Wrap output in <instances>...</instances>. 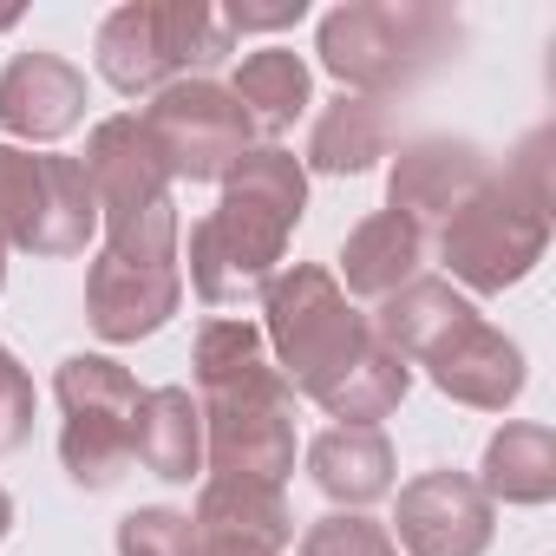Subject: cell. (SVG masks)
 Wrapping results in <instances>:
<instances>
[{
    "label": "cell",
    "instance_id": "cell-21",
    "mask_svg": "<svg viewBox=\"0 0 556 556\" xmlns=\"http://www.w3.org/2000/svg\"><path fill=\"white\" fill-rule=\"evenodd\" d=\"M374 157H387V112L374 99H334L308 138V164L315 170H334V177H354L367 170Z\"/></svg>",
    "mask_w": 556,
    "mask_h": 556
},
{
    "label": "cell",
    "instance_id": "cell-7",
    "mask_svg": "<svg viewBox=\"0 0 556 556\" xmlns=\"http://www.w3.org/2000/svg\"><path fill=\"white\" fill-rule=\"evenodd\" d=\"M223 53H229V27H216L203 0H138L99 27V73L118 92H157L164 79L190 66H216Z\"/></svg>",
    "mask_w": 556,
    "mask_h": 556
},
{
    "label": "cell",
    "instance_id": "cell-18",
    "mask_svg": "<svg viewBox=\"0 0 556 556\" xmlns=\"http://www.w3.org/2000/svg\"><path fill=\"white\" fill-rule=\"evenodd\" d=\"M131 452L144 458V471L184 484L197 465H203V413L184 387H157L138 400V419H131Z\"/></svg>",
    "mask_w": 556,
    "mask_h": 556
},
{
    "label": "cell",
    "instance_id": "cell-4",
    "mask_svg": "<svg viewBox=\"0 0 556 556\" xmlns=\"http://www.w3.org/2000/svg\"><path fill=\"white\" fill-rule=\"evenodd\" d=\"M374 334L400 354V361H426L432 380L484 413H504L523 387V354L478 321V308L465 295H452V282H413L400 295H387V315L374 321Z\"/></svg>",
    "mask_w": 556,
    "mask_h": 556
},
{
    "label": "cell",
    "instance_id": "cell-23",
    "mask_svg": "<svg viewBox=\"0 0 556 556\" xmlns=\"http://www.w3.org/2000/svg\"><path fill=\"white\" fill-rule=\"evenodd\" d=\"M40 203V157L0 144V282H8V249H27Z\"/></svg>",
    "mask_w": 556,
    "mask_h": 556
},
{
    "label": "cell",
    "instance_id": "cell-2",
    "mask_svg": "<svg viewBox=\"0 0 556 556\" xmlns=\"http://www.w3.org/2000/svg\"><path fill=\"white\" fill-rule=\"evenodd\" d=\"M197 387H203V445L223 478L282 484L295 471V387L268 367L262 334L249 321H210L197 334Z\"/></svg>",
    "mask_w": 556,
    "mask_h": 556
},
{
    "label": "cell",
    "instance_id": "cell-31",
    "mask_svg": "<svg viewBox=\"0 0 556 556\" xmlns=\"http://www.w3.org/2000/svg\"><path fill=\"white\" fill-rule=\"evenodd\" d=\"M387 556H400V549H387Z\"/></svg>",
    "mask_w": 556,
    "mask_h": 556
},
{
    "label": "cell",
    "instance_id": "cell-24",
    "mask_svg": "<svg viewBox=\"0 0 556 556\" xmlns=\"http://www.w3.org/2000/svg\"><path fill=\"white\" fill-rule=\"evenodd\" d=\"M118 556H197V530L177 510H131L118 523Z\"/></svg>",
    "mask_w": 556,
    "mask_h": 556
},
{
    "label": "cell",
    "instance_id": "cell-19",
    "mask_svg": "<svg viewBox=\"0 0 556 556\" xmlns=\"http://www.w3.org/2000/svg\"><path fill=\"white\" fill-rule=\"evenodd\" d=\"M419 255H426V229L406 223V216H393V210H380V216H367V223L348 236L341 268H348V289H354V295L387 302V295H400V289L413 282Z\"/></svg>",
    "mask_w": 556,
    "mask_h": 556
},
{
    "label": "cell",
    "instance_id": "cell-28",
    "mask_svg": "<svg viewBox=\"0 0 556 556\" xmlns=\"http://www.w3.org/2000/svg\"><path fill=\"white\" fill-rule=\"evenodd\" d=\"M197 556H282V549H262V543H229V536H197Z\"/></svg>",
    "mask_w": 556,
    "mask_h": 556
},
{
    "label": "cell",
    "instance_id": "cell-30",
    "mask_svg": "<svg viewBox=\"0 0 556 556\" xmlns=\"http://www.w3.org/2000/svg\"><path fill=\"white\" fill-rule=\"evenodd\" d=\"M0 27H14V14H0Z\"/></svg>",
    "mask_w": 556,
    "mask_h": 556
},
{
    "label": "cell",
    "instance_id": "cell-13",
    "mask_svg": "<svg viewBox=\"0 0 556 556\" xmlns=\"http://www.w3.org/2000/svg\"><path fill=\"white\" fill-rule=\"evenodd\" d=\"M86 177L99 190V210H144V203H164L170 197V170L157 164L151 138L138 131V118H105L86 144Z\"/></svg>",
    "mask_w": 556,
    "mask_h": 556
},
{
    "label": "cell",
    "instance_id": "cell-11",
    "mask_svg": "<svg viewBox=\"0 0 556 556\" xmlns=\"http://www.w3.org/2000/svg\"><path fill=\"white\" fill-rule=\"evenodd\" d=\"M400 543L413 556H484L491 497L458 471H426L400 491Z\"/></svg>",
    "mask_w": 556,
    "mask_h": 556
},
{
    "label": "cell",
    "instance_id": "cell-1",
    "mask_svg": "<svg viewBox=\"0 0 556 556\" xmlns=\"http://www.w3.org/2000/svg\"><path fill=\"white\" fill-rule=\"evenodd\" d=\"M268 341L289 367V387L321 400L348 426H374L406 400V361L361 321L328 268H295L268 282Z\"/></svg>",
    "mask_w": 556,
    "mask_h": 556
},
{
    "label": "cell",
    "instance_id": "cell-20",
    "mask_svg": "<svg viewBox=\"0 0 556 556\" xmlns=\"http://www.w3.org/2000/svg\"><path fill=\"white\" fill-rule=\"evenodd\" d=\"M484 497L504 504H543L556 497V432L549 426H504L484 452Z\"/></svg>",
    "mask_w": 556,
    "mask_h": 556
},
{
    "label": "cell",
    "instance_id": "cell-14",
    "mask_svg": "<svg viewBox=\"0 0 556 556\" xmlns=\"http://www.w3.org/2000/svg\"><path fill=\"white\" fill-rule=\"evenodd\" d=\"M484 184V157L471 144H413L393 164V216L406 223H445L471 190Z\"/></svg>",
    "mask_w": 556,
    "mask_h": 556
},
{
    "label": "cell",
    "instance_id": "cell-9",
    "mask_svg": "<svg viewBox=\"0 0 556 556\" xmlns=\"http://www.w3.org/2000/svg\"><path fill=\"white\" fill-rule=\"evenodd\" d=\"M138 131L151 138V151H157V164H164L170 177L210 184V177H229V170L242 164L255 125H249V112L236 105V92H223V86H210V79H177V86H164V92L144 105Z\"/></svg>",
    "mask_w": 556,
    "mask_h": 556
},
{
    "label": "cell",
    "instance_id": "cell-3",
    "mask_svg": "<svg viewBox=\"0 0 556 556\" xmlns=\"http://www.w3.org/2000/svg\"><path fill=\"white\" fill-rule=\"evenodd\" d=\"M308 177L289 151H242V164L223 177V203L190 229V282L203 302L236 308L268 295L275 262L289 249V229L302 223Z\"/></svg>",
    "mask_w": 556,
    "mask_h": 556
},
{
    "label": "cell",
    "instance_id": "cell-26",
    "mask_svg": "<svg viewBox=\"0 0 556 556\" xmlns=\"http://www.w3.org/2000/svg\"><path fill=\"white\" fill-rule=\"evenodd\" d=\"M34 426V380L21 374V361L0 348V452H14Z\"/></svg>",
    "mask_w": 556,
    "mask_h": 556
},
{
    "label": "cell",
    "instance_id": "cell-17",
    "mask_svg": "<svg viewBox=\"0 0 556 556\" xmlns=\"http://www.w3.org/2000/svg\"><path fill=\"white\" fill-rule=\"evenodd\" d=\"M99 223V190L79 157H40V203H34V255H79Z\"/></svg>",
    "mask_w": 556,
    "mask_h": 556
},
{
    "label": "cell",
    "instance_id": "cell-25",
    "mask_svg": "<svg viewBox=\"0 0 556 556\" xmlns=\"http://www.w3.org/2000/svg\"><path fill=\"white\" fill-rule=\"evenodd\" d=\"M387 530L367 523V517H321L302 543V556H387Z\"/></svg>",
    "mask_w": 556,
    "mask_h": 556
},
{
    "label": "cell",
    "instance_id": "cell-29",
    "mask_svg": "<svg viewBox=\"0 0 556 556\" xmlns=\"http://www.w3.org/2000/svg\"><path fill=\"white\" fill-rule=\"evenodd\" d=\"M8 523H14V504H8V491H0V536H8Z\"/></svg>",
    "mask_w": 556,
    "mask_h": 556
},
{
    "label": "cell",
    "instance_id": "cell-16",
    "mask_svg": "<svg viewBox=\"0 0 556 556\" xmlns=\"http://www.w3.org/2000/svg\"><path fill=\"white\" fill-rule=\"evenodd\" d=\"M308 471L341 504H374L393 491V445L380 426H334L308 445Z\"/></svg>",
    "mask_w": 556,
    "mask_h": 556
},
{
    "label": "cell",
    "instance_id": "cell-15",
    "mask_svg": "<svg viewBox=\"0 0 556 556\" xmlns=\"http://www.w3.org/2000/svg\"><path fill=\"white\" fill-rule=\"evenodd\" d=\"M197 536H229V543H262V549H282L295 536V517L282 504V484H262V478H210L197 497Z\"/></svg>",
    "mask_w": 556,
    "mask_h": 556
},
{
    "label": "cell",
    "instance_id": "cell-10",
    "mask_svg": "<svg viewBox=\"0 0 556 556\" xmlns=\"http://www.w3.org/2000/svg\"><path fill=\"white\" fill-rule=\"evenodd\" d=\"M138 380L118 361L99 354H73L60 367V406H66V439L60 458L79 484L105 491L118 478V465L131 458V419H138Z\"/></svg>",
    "mask_w": 556,
    "mask_h": 556
},
{
    "label": "cell",
    "instance_id": "cell-27",
    "mask_svg": "<svg viewBox=\"0 0 556 556\" xmlns=\"http://www.w3.org/2000/svg\"><path fill=\"white\" fill-rule=\"evenodd\" d=\"M223 21H229L236 34H249V27H295V21H302V0H282V8H242V0H236Z\"/></svg>",
    "mask_w": 556,
    "mask_h": 556
},
{
    "label": "cell",
    "instance_id": "cell-5",
    "mask_svg": "<svg viewBox=\"0 0 556 556\" xmlns=\"http://www.w3.org/2000/svg\"><path fill=\"white\" fill-rule=\"evenodd\" d=\"M549 138H530L504 177H484L445 216V262L465 289L497 295L543 262L549 249Z\"/></svg>",
    "mask_w": 556,
    "mask_h": 556
},
{
    "label": "cell",
    "instance_id": "cell-12",
    "mask_svg": "<svg viewBox=\"0 0 556 556\" xmlns=\"http://www.w3.org/2000/svg\"><path fill=\"white\" fill-rule=\"evenodd\" d=\"M86 118V79L53 53H21L0 73V125L14 138H66Z\"/></svg>",
    "mask_w": 556,
    "mask_h": 556
},
{
    "label": "cell",
    "instance_id": "cell-22",
    "mask_svg": "<svg viewBox=\"0 0 556 556\" xmlns=\"http://www.w3.org/2000/svg\"><path fill=\"white\" fill-rule=\"evenodd\" d=\"M236 105L249 112V125H262V131H282V125H295V112L308 105V66L295 60V53H249L242 66H236Z\"/></svg>",
    "mask_w": 556,
    "mask_h": 556
},
{
    "label": "cell",
    "instance_id": "cell-8",
    "mask_svg": "<svg viewBox=\"0 0 556 556\" xmlns=\"http://www.w3.org/2000/svg\"><path fill=\"white\" fill-rule=\"evenodd\" d=\"M458 40V27L439 8H341L321 21V60L334 79L361 86V92H393L413 86L445 47Z\"/></svg>",
    "mask_w": 556,
    "mask_h": 556
},
{
    "label": "cell",
    "instance_id": "cell-6",
    "mask_svg": "<svg viewBox=\"0 0 556 556\" xmlns=\"http://www.w3.org/2000/svg\"><path fill=\"white\" fill-rule=\"evenodd\" d=\"M112 242L92 262L86 308L105 341H144L157 334L177 302H184V275H177V203H144V210H112Z\"/></svg>",
    "mask_w": 556,
    "mask_h": 556
}]
</instances>
